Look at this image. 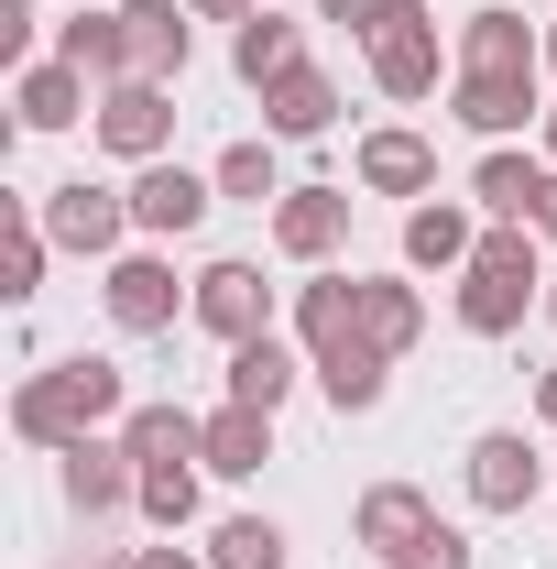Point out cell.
Listing matches in <instances>:
<instances>
[{
    "instance_id": "17",
    "label": "cell",
    "mask_w": 557,
    "mask_h": 569,
    "mask_svg": "<svg viewBox=\"0 0 557 569\" xmlns=\"http://www.w3.org/2000/svg\"><path fill=\"white\" fill-rule=\"evenodd\" d=\"M470 252H482V219L459 209V198L405 209V263H416V274H470Z\"/></svg>"
},
{
    "instance_id": "7",
    "label": "cell",
    "mask_w": 557,
    "mask_h": 569,
    "mask_svg": "<svg viewBox=\"0 0 557 569\" xmlns=\"http://www.w3.org/2000/svg\"><path fill=\"white\" fill-rule=\"evenodd\" d=\"M99 142H110L121 164H164V142H175V88H153V77L99 88Z\"/></svg>"
},
{
    "instance_id": "21",
    "label": "cell",
    "mask_w": 557,
    "mask_h": 569,
    "mask_svg": "<svg viewBox=\"0 0 557 569\" xmlns=\"http://www.w3.org/2000/svg\"><path fill=\"white\" fill-rule=\"evenodd\" d=\"M295 372H317L306 340H274V329H263V340H241V351H230V406H263V417H274L284 395H295Z\"/></svg>"
},
{
    "instance_id": "14",
    "label": "cell",
    "mask_w": 557,
    "mask_h": 569,
    "mask_svg": "<svg viewBox=\"0 0 557 569\" xmlns=\"http://www.w3.org/2000/svg\"><path fill=\"white\" fill-rule=\"evenodd\" d=\"M186 22H198L186 0H121V33H132V77L175 88V77H186V44H198Z\"/></svg>"
},
{
    "instance_id": "34",
    "label": "cell",
    "mask_w": 557,
    "mask_h": 569,
    "mask_svg": "<svg viewBox=\"0 0 557 569\" xmlns=\"http://www.w3.org/2000/svg\"><path fill=\"white\" fill-rule=\"evenodd\" d=\"M317 22H350V33H361V44H372V33H383V22H394V0H317Z\"/></svg>"
},
{
    "instance_id": "32",
    "label": "cell",
    "mask_w": 557,
    "mask_h": 569,
    "mask_svg": "<svg viewBox=\"0 0 557 569\" xmlns=\"http://www.w3.org/2000/svg\"><path fill=\"white\" fill-rule=\"evenodd\" d=\"M142 515L175 537V526H198V460H164V471H142Z\"/></svg>"
},
{
    "instance_id": "13",
    "label": "cell",
    "mask_w": 557,
    "mask_h": 569,
    "mask_svg": "<svg viewBox=\"0 0 557 569\" xmlns=\"http://www.w3.org/2000/svg\"><path fill=\"white\" fill-rule=\"evenodd\" d=\"M547 67V33H525V11H470L459 22V77H536Z\"/></svg>"
},
{
    "instance_id": "20",
    "label": "cell",
    "mask_w": 557,
    "mask_h": 569,
    "mask_svg": "<svg viewBox=\"0 0 557 569\" xmlns=\"http://www.w3.org/2000/svg\"><path fill=\"white\" fill-rule=\"evenodd\" d=\"M317 132H340V88L317 67H295L263 88V142H317Z\"/></svg>"
},
{
    "instance_id": "29",
    "label": "cell",
    "mask_w": 557,
    "mask_h": 569,
    "mask_svg": "<svg viewBox=\"0 0 557 569\" xmlns=\"http://www.w3.org/2000/svg\"><path fill=\"white\" fill-rule=\"evenodd\" d=\"M44 252H55V230L11 209V230H0V296H11V307H33V296H44Z\"/></svg>"
},
{
    "instance_id": "40",
    "label": "cell",
    "mask_w": 557,
    "mask_h": 569,
    "mask_svg": "<svg viewBox=\"0 0 557 569\" xmlns=\"http://www.w3.org/2000/svg\"><path fill=\"white\" fill-rule=\"evenodd\" d=\"M547 329H557V263H547Z\"/></svg>"
},
{
    "instance_id": "15",
    "label": "cell",
    "mask_w": 557,
    "mask_h": 569,
    "mask_svg": "<svg viewBox=\"0 0 557 569\" xmlns=\"http://www.w3.org/2000/svg\"><path fill=\"white\" fill-rule=\"evenodd\" d=\"M448 110H459V132H482V142H514L525 121H547L536 77H459V88H448Z\"/></svg>"
},
{
    "instance_id": "5",
    "label": "cell",
    "mask_w": 557,
    "mask_h": 569,
    "mask_svg": "<svg viewBox=\"0 0 557 569\" xmlns=\"http://www.w3.org/2000/svg\"><path fill=\"white\" fill-rule=\"evenodd\" d=\"M437 77H448V44H437L426 0H394V22L372 33V88L383 99H437Z\"/></svg>"
},
{
    "instance_id": "42",
    "label": "cell",
    "mask_w": 557,
    "mask_h": 569,
    "mask_svg": "<svg viewBox=\"0 0 557 569\" xmlns=\"http://www.w3.org/2000/svg\"><path fill=\"white\" fill-rule=\"evenodd\" d=\"M67 569H121V559H67Z\"/></svg>"
},
{
    "instance_id": "16",
    "label": "cell",
    "mask_w": 557,
    "mask_h": 569,
    "mask_svg": "<svg viewBox=\"0 0 557 569\" xmlns=\"http://www.w3.org/2000/svg\"><path fill=\"white\" fill-rule=\"evenodd\" d=\"M88 88H99V77H77L67 56H44V67H22V77H11V121H22V132H67V121H99V110H88Z\"/></svg>"
},
{
    "instance_id": "37",
    "label": "cell",
    "mask_w": 557,
    "mask_h": 569,
    "mask_svg": "<svg viewBox=\"0 0 557 569\" xmlns=\"http://www.w3.org/2000/svg\"><path fill=\"white\" fill-rule=\"evenodd\" d=\"M536 241H557V176H547V198H536V219H525Z\"/></svg>"
},
{
    "instance_id": "3",
    "label": "cell",
    "mask_w": 557,
    "mask_h": 569,
    "mask_svg": "<svg viewBox=\"0 0 557 569\" xmlns=\"http://www.w3.org/2000/svg\"><path fill=\"white\" fill-rule=\"evenodd\" d=\"M44 230H55V252H88V263H121V241H132V187H99V176H67V187H44Z\"/></svg>"
},
{
    "instance_id": "4",
    "label": "cell",
    "mask_w": 557,
    "mask_h": 569,
    "mask_svg": "<svg viewBox=\"0 0 557 569\" xmlns=\"http://www.w3.org/2000/svg\"><path fill=\"white\" fill-rule=\"evenodd\" d=\"M186 318L209 329L219 351L263 340V329H274V284H263V263H209V274L186 284Z\"/></svg>"
},
{
    "instance_id": "27",
    "label": "cell",
    "mask_w": 557,
    "mask_h": 569,
    "mask_svg": "<svg viewBox=\"0 0 557 569\" xmlns=\"http://www.w3.org/2000/svg\"><path fill=\"white\" fill-rule=\"evenodd\" d=\"M263 460H274V417H263V406H219L209 417V471L219 482H252Z\"/></svg>"
},
{
    "instance_id": "9",
    "label": "cell",
    "mask_w": 557,
    "mask_h": 569,
    "mask_svg": "<svg viewBox=\"0 0 557 569\" xmlns=\"http://www.w3.org/2000/svg\"><path fill=\"white\" fill-rule=\"evenodd\" d=\"M55 460H67L55 482H67V503L88 515V526H99V515H121V503H142V460L121 449V427H99V438H77V449H55Z\"/></svg>"
},
{
    "instance_id": "41",
    "label": "cell",
    "mask_w": 557,
    "mask_h": 569,
    "mask_svg": "<svg viewBox=\"0 0 557 569\" xmlns=\"http://www.w3.org/2000/svg\"><path fill=\"white\" fill-rule=\"evenodd\" d=\"M547 77H557V22H547Z\"/></svg>"
},
{
    "instance_id": "43",
    "label": "cell",
    "mask_w": 557,
    "mask_h": 569,
    "mask_svg": "<svg viewBox=\"0 0 557 569\" xmlns=\"http://www.w3.org/2000/svg\"><path fill=\"white\" fill-rule=\"evenodd\" d=\"M547 493H557V460H547Z\"/></svg>"
},
{
    "instance_id": "25",
    "label": "cell",
    "mask_w": 557,
    "mask_h": 569,
    "mask_svg": "<svg viewBox=\"0 0 557 569\" xmlns=\"http://www.w3.org/2000/svg\"><path fill=\"white\" fill-rule=\"evenodd\" d=\"M361 340H372L383 361H405L426 340V296H416V284H394V274H361Z\"/></svg>"
},
{
    "instance_id": "24",
    "label": "cell",
    "mask_w": 557,
    "mask_h": 569,
    "mask_svg": "<svg viewBox=\"0 0 557 569\" xmlns=\"http://www.w3.org/2000/svg\"><path fill=\"white\" fill-rule=\"evenodd\" d=\"M121 449H132L142 471H164V460H198V471H209V417H186V406H132V417H121Z\"/></svg>"
},
{
    "instance_id": "22",
    "label": "cell",
    "mask_w": 557,
    "mask_h": 569,
    "mask_svg": "<svg viewBox=\"0 0 557 569\" xmlns=\"http://www.w3.org/2000/svg\"><path fill=\"white\" fill-rule=\"evenodd\" d=\"M426 526H437V503H426L416 482H372V493L350 503V537H361V548H383V559H394V548H416Z\"/></svg>"
},
{
    "instance_id": "28",
    "label": "cell",
    "mask_w": 557,
    "mask_h": 569,
    "mask_svg": "<svg viewBox=\"0 0 557 569\" xmlns=\"http://www.w3.org/2000/svg\"><path fill=\"white\" fill-rule=\"evenodd\" d=\"M383 372H394V361L372 351V340H340V351H317V395H328L340 417H372V406H383Z\"/></svg>"
},
{
    "instance_id": "33",
    "label": "cell",
    "mask_w": 557,
    "mask_h": 569,
    "mask_svg": "<svg viewBox=\"0 0 557 569\" xmlns=\"http://www.w3.org/2000/svg\"><path fill=\"white\" fill-rule=\"evenodd\" d=\"M383 569H470V537H459V526H426L416 548H394Z\"/></svg>"
},
{
    "instance_id": "39",
    "label": "cell",
    "mask_w": 557,
    "mask_h": 569,
    "mask_svg": "<svg viewBox=\"0 0 557 569\" xmlns=\"http://www.w3.org/2000/svg\"><path fill=\"white\" fill-rule=\"evenodd\" d=\"M536 132H547V164H557V99H547V121H536Z\"/></svg>"
},
{
    "instance_id": "10",
    "label": "cell",
    "mask_w": 557,
    "mask_h": 569,
    "mask_svg": "<svg viewBox=\"0 0 557 569\" xmlns=\"http://www.w3.org/2000/svg\"><path fill=\"white\" fill-rule=\"evenodd\" d=\"M209 209H219V176H186L175 153L132 176V230H142V241H186Z\"/></svg>"
},
{
    "instance_id": "18",
    "label": "cell",
    "mask_w": 557,
    "mask_h": 569,
    "mask_svg": "<svg viewBox=\"0 0 557 569\" xmlns=\"http://www.w3.org/2000/svg\"><path fill=\"white\" fill-rule=\"evenodd\" d=\"M547 153H514V142H492L482 164H470V198H482V219H536V198H547Z\"/></svg>"
},
{
    "instance_id": "30",
    "label": "cell",
    "mask_w": 557,
    "mask_h": 569,
    "mask_svg": "<svg viewBox=\"0 0 557 569\" xmlns=\"http://www.w3.org/2000/svg\"><path fill=\"white\" fill-rule=\"evenodd\" d=\"M198 559H209V569H284V526H274V515H230Z\"/></svg>"
},
{
    "instance_id": "11",
    "label": "cell",
    "mask_w": 557,
    "mask_h": 569,
    "mask_svg": "<svg viewBox=\"0 0 557 569\" xmlns=\"http://www.w3.org/2000/svg\"><path fill=\"white\" fill-rule=\"evenodd\" d=\"M340 241H350V187H284V198H274V252H284V263L317 274Z\"/></svg>"
},
{
    "instance_id": "12",
    "label": "cell",
    "mask_w": 557,
    "mask_h": 569,
    "mask_svg": "<svg viewBox=\"0 0 557 569\" xmlns=\"http://www.w3.org/2000/svg\"><path fill=\"white\" fill-rule=\"evenodd\" d=\"M350 176H361L372 198H437V142L405 132V121H383V132H361Z\"/></svg>"
},
{
    "instance_id": "38",
    "label": "cell",
    "mask_w": 557,
    "mask_h": 569,
    "mask_svg": "<svg viewBox=\"0 0 557 569\" xmlns=\"http://www.w3.org/2000/svg\"><path fill=\"white\" fill-rule=\"evenodd\" d=\"M536 417L557 427V361H547V372H536Z\"/></svg>"
},
{
    "instance_id": "8",
    "label": "cell",
    "mask_w": 557,
    "mask_h": 569,
    "mask_svg": "<svg viewBox=\"0 0 557 569\" xmlns=\"http://www.w3.org/2000/svg\"><path fill=\"white\" fill-rule=\"evenodd\" d=\"M99 307H110L121 340H153V329H175L186 296H175V263H164V252H121V263L99 274Z\"/></svg>"
},
{
    "instance_id": "31",
    "label": "cell",
    "mask_w": 557,
    "mask_h": 569,
    "mask_svg": "<svg viewBox=\"0 0 557 569\" xmlns=\"http://www.w3.org/2000/svg\"><path fill=\"white\" fill-rule=\"evenodd\" d=\"M209 176H219V198H252V209H263V198H284V164H274V142H230V153H219Z\"/></svg>"
},
{
    "instance_id": "19",
    "label": "cell",
    "mask_w": 557,
    "mask_h": 569,
    "mask_svg": "<svg viewBox=\"0 0 557 569\" xmlns=\"http://www.w3.org/2000/svg\"><path fill=\"white\" fill-rule=\"evenodd\" d=\"M295 340H306V361L361 340V274H328V263H317V274L295 284Z\"/></svg>"
},
{
    "instance_id": "2",
    "label": "cell",
    "mask_w": 557,
    "mask_h": 569,
    "mask_svg": "<svg viewBox=\"0 0 557 569\" xmlns=\"http://www.w3.org/2000/svg\"><path fill=\"white\" fill-rule=\"evenodd\" d=\"M525 307H547V252H536L525 219H492L482 252H470V274H459V329H470V340H514Z\"/></svg>"
},
{
    "instance_id": "6",
    "label": "cell",
    "mask_w": 557,
    "mask_h": 569,
    "mask_svg": "<svg viewBox=\"0 0 557 569\" xmlns=\"http://www.w3.org/2000/svg\"><path fill=\"white\" fill-rule=\"evenodd\" d=\"M536 493H547V449H536L525 427H482V438H470V503H482V515H525Z\"/></svg>"
},
{
    "instance_id": "35",
    "label": "cell",
    "mask_w": 557,
    "mask_h": 569,
    "mask_svg": "<svg viewBox=\"0 0 557 569\" xmlns=\"http://www.w3.org/2000/svg\"><path fill=\"white\" fill-rule=\"evenodd\" d=\"M186 11H198V22H230V33H241V22H252L263 0H186Z\"/></svg>"
},
{
    "instance_id": "26",
    "label": "cell",
    "mask_w": 557,
    "mask_h": 569,
    "mask_svg": "<svg viewBox=\"0 0 557 569\" xmlns=\"http://www.w3.org/2000/svg\"><path fill=\"white\" fill-rule=\"evenodd\" d=\"M55 56L77 77H99V88H121L132 77V33H121V11H77V22H55Z\"/></svg>"
},
{
    "instance_id": "36",
    "label": "cell",
    "mask_w": 557,
    "mask_h": 569,
    "mask_svg": "<svg viewBox=\"0 0 557 569\" xmlns=\"http://www.w3.org/2000/svg\"><path fill=\"white\" fill-rule=\"evenodd\" d=\"M132 569H209V559H198V548H142Z\"/></svg>"
},
{
    "instance_id": "1",
    "label": "cell",
    "mask_w": 557,
    "mask_h": 569,
    "mask_svg": "<svg viewBox=\"0 0 557 569\" xmlns=\"http://www.w3.org/2000/svg\"><path fill=\"white\" fill-rule=\"evenodd\" d=\"M132 417V383H121V361L77 351V361H44L22 395H11V427L33 438V449H77V438H99V427Z\"/></svg>"
},
{
    "instance_id": "23",
    "label": "cell",
    "mask_w": 557,
    "mask_h": 569,
    "mask_svg": "<svg viewBox=\"0 0 557 569\" xmlns=\"http://www.w3.org/2000/svg\"><path fill=\"white\" fill-rule=\"evenodd\" d=\"M230 67H241V88H274V77H295V67H306V22H284L274 0H263V11L230 33Z\"/></svg>"
}]
</instances>
